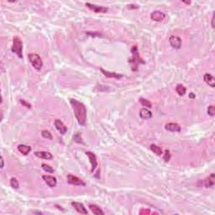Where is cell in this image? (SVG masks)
Returning a JSON list of instances; mask_svg holds the SVG:
<instances>
[{"mask_svg": "<svg viewBox=\"0 0 215 215\" xmlns=\"http://www.w3.org/2000/svg\"><path fill=\"white\" fill-rule=\"evenodd\" d=\"M67 183L71 185H74V186H85L86 185L82 180H81L80 178L75 177L71 174L67 175Z\"/></svg>", "mask_w": 215, "mask_h": 215, "instance_id": "5", "label": "cell"}, {"mask_svg": "<svg viewBox=\"0 0 215 215\" xmlns=\"http://www.w3.org/2000/svg\"><path fill=\"white\" fill-rule=\"evenodd\" d=\"M54 124H55V127H56V130H58L59 133H61V135H65L66 133V131H67V127L66 126L65 124H64L60 119H56V120H55V123H54Z\"/></svg>", "mask_w": 215, "mask_h": 215, "instance_id": "10", "label": "cell"}, {"mask_svg": "<svg viewBox=\"0 0 215 215\" xmlns=\"http://www.w3.org/2000/svg\"><path fill=\"white\" fill-rule=\"evenodd\" d=\"M176 91L180 96H183L185 95L186 92H187V88L182 84H177V88H176Z\"/></svg>", "mask_w": 215, "mask_h": 215, "instance_id": "21", "label": "cell"}, {"mask_svg": "<svg viewBox=\"0 0 215 215\" xmlns=\"http://www.w3.org/2000/svg\"><path fill=\"white\" fill-rule=\"evenodd\" d=\"M11 52L16 54L19 58H23V44L21 39L18 36H15L13 39V46L11 48Z\"/></svg>", "mask_w": 215, "mask_h": 215, "instance_id": "2", "label": "cell"}, {"mask_svg": "<svg viewBox=\"0 0 215 215\" xmlns=\"http://www.w3.org/2000/svg\"><path fill=\"white\" fill-rule=\"evenodd\" d=\"M203 79L205 81V82L211 88H214L215 87V79L214 77V76L211 75L209 73H206L204 74L203 77Z\"/></svg>", "mask_w": 215, "mask_h": 215, "instance_id": "15", "label": "cell"}, {"mask_svg": "<svg viewBox=\"0 0 215 215\" xmlns=\"http://www.w3.org/2000/svg\"><path fill=\"white\" fill-rule=\"evenodd\" d=\"M140 103H141V104L144 106V107L149 108H150L152 107V104H151V103H150L149 100H147V99H145V98H140Z\"/></svg>", "mask_w": 215, "mask_h": 215, "instance_id": "23", "label": "cell"}, {"mask_svg": "<svg viewBox=\"0 0 215 215\" xmlns=\"http://www.w3.org/2000/svg\"><path fill=\"white\" fill-rule=\"evenodd\" d=\"M208 113L210 116H214L215 114V108L214 106H209L208 108Z\"/></svg>", "mask_w": 215, "mask_h": 215, "instance_id": "27", "label": "cell"}, {"mask_svg": "<svg viewBox=\"0 0 215 215\" xmlns=\"http://www.w3.org/2000/svg\"><path fill=\"white\" fill-rule=\"evenodd\" d=\"M212 28H214V16L212 19Z\"/></svg>", "mask_w": 215, "mask_h": 215, "instance_id": "31", "label": "cell"}, {"mask_svg": "<svg viewBox=\"0 0 215 215\" xmlns=\"http://www.w3.org/2000/svg\"><path fill=\"white\" fill-rule=\"evenodd\" d=\"M86 155H88V157L89 158V161H90V163L92 165V170H91V172H94V171L96 170V168H97V166H98L97 157H96L95 154H94V153L91 152V151H87V152H86Z\"/></svg>", "mask_w": 215, "mask_h": 215, "instance_id": "6", "label": "cell"}, {"mask_svg": "<svg viewBox=\"0 0 215 215\" xmlns=\"http://www.w3.org/2000/svg\"><path fill=\"white\" fill-rule=\"evenodd\" d=\"M19 102H20V103H21L22 105H24V106L27 107L28 108H31V105H30L29 103H27L26 101H24L23 99H21V100H19Z\"/></svg>", "mask_w": 215, "mask_h": 215, "instance_id": "28", "label": "cell"}, {"mask_svg": "<svg viewBox=\"0 0 215 215\" xmlns=\"http://www.w3.org/2000/svg\"><path fill=\"white\" fill-rule=\"evenodd\" d=\"M29 61L30 62V64L35 70L40 71L43 66V61L40 58V56H39L36 53H30L29 54Z\"/></svg>", "mask_w": 215, "mask_h": 215, "instance_id": "3", "label": "cell"}, {"mask_svg": "<svg viewBox=\"0 0 215 215\" xmlns=\"http://www.w3.org/2000/svg\"><path fill=\"white\" fill-rule=\"evenodd\" d=\"M189 97H190V98H195V94L191 93V94H189Z\"/></svg>", "mask_w": 215, "mask_h": 215, "instance_id": "32", "label": "cell"}, {"mask_svg": "<svg viewBox=\"0 0 215 215\" xmlns=\"http://www.w3.org/2000/svg\"><path fill=\"white\" fill-rule=\"evenodd\" d=\"M150 150H152V152H153V153H155V155H159V156H161V155L163 154L162 149H161L160 146H158V145L152 144V145H150Z\"/></svg>", "mask_w": 215, "mask_h": 215, "instance_id": "20", "label": "cell"}, {"mask_svg": "<svg viewBox=\"0 0 215 215\" xmlns=\"http://www.w3.org/2000/svg\"><path fill=\"white\" fill-rule=\"evenodd\" d=\"M150 18H151L152 20H154V21L161 22V21H163L165 18H166V14L162 13V12H161V11L156 10V11H154V12L151 13Z\"/></svg>", "mask_w": 215, "mask_h": 215, "instance_id": "8", "label": "cell"}, {"mask_svg": "<svg viewBox=\"0 0 215 215\" xmlns=\"http://www.w3.org/2000/svg\"><path fill=\"white\" fill-rule=\"evenodd\" d=\"M10 186L13 187L14 189H18L19 187V181L15 177H13L10 179Z\"/></svg>", "mask_w": 215, "mask_h": 215, "instance_id": "22", "label": "cell"}, {"mask_svg": "<svg viewBox=\"0 0 215 215\" xmlns=\"http://www.w3.org/2000/svg\"><path fill=\"white\" fill-rule=\"evenodd\" d=\"M184 4H191V2H183Z\"/></svg>", "mask_w": 215, "mask_h": 215, "instance_id": "33", "label": "cell"}, {"mask_svg": "<svg viewBox=\"0 0 215 215\" xmlns=\"http://www.w3.org/2000/svg\"><path fill=\"white\" fill-rule=\"evenodd\" d=\"M71 105L72 107L76 119H77L78 124L84 126L87 122V108L82 103L71 98L70 100Z\"/></svg>", "mask_w": 215, "mask_h": 215, "instance_id": "1", "label": "cell"}, {"mask_svg": "<svg viewBox=\"0 0 215 215\" xmlns=\"http://www.w3.org/2000/svg\"><path fill=\"white\" fill-rule=\"evenodd\" d=\"M42 178H43V180L46 182V183L49 187H54L56 186L57 180H56V177H52V176H48V175H45V176H43Z\"/></svg>", "mask_w": 215, "mask_h": 215, "instance_id": "11", "label": "cell"}, {"mask_svg": "<svg viewBox=\"0 0 215 215\" xmlns=\"http://www.w3.org/2000/svg\"><path fill=\"white\" fill-rule=\"evenodd\" d=\"M35 155L44 160H52L53 158L52 153L47 152V151H36V152H35Z\"/></svg>", "mask_w": 215, "mask_h": 215, "instance_id": "14", "label": "cell"}, {"mask_svg": "<svg viewBox=\"0 0 215 215\" xmlns=\"http://www.w3.org/2000/svg\"><path fill=\"white\" fill-rule=\"evenodd\" d=\"M100 71L103 72V74L106 77L108 78H115V79H120L121 77H123V75L121 74H119V73H115V72H110V71H105L103 68H100Z\"/></svg>", "mask_w": 215, "mask_h": 215, "instance_id": "13", "label": "cell"}, {"mask_svg": "<svg viewBox=\"0 0 215 215\" xmlns=\"http://www.w3.org/2000/svg\"><path fill=\"white\" fill-rule=\"evenodd\" d=\"M214 173H212L208 177L206 178V180L204 181V185L207 188H209V187H214Z\"/></svg>", "mask_w": 215, "mask_h": 215, "instance_id": "16", "label": "cell"}, {"mask_svg": "<svg viewBox=\"0 0 215 215\" xmlns=\"http://www.w3.org/2000/svg\"><path fill=\"white\" fill-rule=\"evenodd\" d=\"M171 156H172V155H171L170 150H165V155H164L163 159H164V161H166V162H168L169 161L171 160Z\"/></svg>", "mask_w": 215, "mask_h": 215, "instance_id": "26", "label": "cell"}, {"mask_svg": "<svg viewBox=\"0 0 215 215\" xmlns=\"http://www.w3.org/2000/svg\"><path fill=\"white\" fill-rule=\"evenodd\" d=\"M18 150L24 155H27L31 151V147L29 145H18Z\"/></svg>", "mask_w": 215, "mask_h": 215, "instance_id": "17", "label": "cell"}, {"mask_svg": "<svg viewBox=\"0 0 215 215\" xmlns=\"http://www.w3.org/2000/svg\"><path fill=\"white\" fill-rule=\"evenodd\" d=\"M4 161L3 156H1V168H4Z\"/></svg>", "mask_w": 215, "mask_h": 215, "instance_id": "30", "label": "cell"}, {"mask_svg": "<svg viewBox=\"0 0 215 215\" xmlns=\"http://www.w3.org/2000/svg\"><path fill=\"white\" fill-rule=\"evenodd\" d=\"M86 6L88 8L89 10L94 11L95 13H98V14H105L108 11V9L107 7H103V6H98V5L93 4L90 3H86Z\"/></svg>", "mask_w": 215, "mask_h": 215, "instance_id": "4", "label": "cell"}, {"mask_svg": "<svg viewBox=\"0 0 215 215\" xmlns=\"http://www.w3.org/2000/svg\"><path fill=\"white\" fill-rule=\"evenodd\" d=\"M166 130L171 132H179L181 131V126L177 123H168L166 124Z\"/></svg>", "mask_w": 215, "mask_h": 215, "instance_id": "12", "label": "cell"}, {"mask_svg": "<svg viewBox=\"0 0 215 215\" xmlns=\"http://www.w3.org/2000/svg\"><path fill=\"white\" fill-rule=\"evenodd\" d=\"M140 117L143 119H149L152 117V113L150 112L148 108H142L140 110Z\"/></svg>", "mask_w": 215, "mask_h": 215, "instance_id": "18", "label": "cell"}, {"mask_svg": "<svg viewBox=\"0 0 215 215\" xmlns=\"http://www.w3.org/2000/svg\"><path fill=\"white\" fill-rule=\"evenodd\" d=\"M71 206L81 214H88V210L82 203L77 202H71Z\"/></svg>", "mask_w": 215, "mask_h": 215, "instance_id": "9", "label": "cell"}, {"mask_svg": "<svg viewBox=\"0 0 215 215\" xmlns=\"http://www.w3.org/2000/svg\"><path fill=\"white\" fill-rule=\"evenodd\" d=\"M129 9H132V10H135V9H139V5L137 4H129L127 6Z\"/></svg>", "mask_w": 215, "mask_h": 215, "instance_id": "29", "label": "cell"}, {"mask_svg": "<svg viewBox=\"0 0 215 215\" xmlns=\"http://www.w3.org/2000/svg\"><path fill=\"white\" fill-rule=\"evenodd\" d=\"M89 208L90 210L93 212V214L96 215H103L104 214V212H103L101 208H99L98 205H95V204H90L89 205Z\"/></svg>", "mask_w": 215, "mask_h": 215, "instance_id": "19", "label": "cell"}, {"mask_svg": "<svg viewBox=\"0 0 215 215\" xmlns=\"http://www.w3.org/2000/svg\"><path fill=\"white\" fill-rule=\"evenodd\" d=\"M41 166H42L43 170H44L45 172H46L47 173H53V172H54V169L52 168L51 166L47 165V164L43 163Z\"/></svg>", "mask_w": 215, "mask_h": 215, "instance_id": "24", "label": "cell"}, {"mask_svg": "<svg viewBox=\"0 0 215 215\" xmlns=\"http://www.w3.org/2000/svg\"><path fill=\"white\" fill-rule=\"evenodd\" d=\"M41 135L43 138L47 139V140H52V135L50 131L48 130H43L41 132Z\"/></svg>", "mask_w": 215, "mask_h": 215, "instance_id": "25", "label": "cell"}, {"mask_svg": "<svg viewBox=\"0 0 215 215\" xmlns=\"http://www.w3.org/2000/svg\"><path fill=\"white\" fill-rule=\"evenodd\" d=\"M169 42L171 44V46L175 49H179L180 47L182 46V40L178 36L172 35L171 37L169 38Z\"/></svg>", "mask_w": 215, "mask_h": 215, "instance_id": "7", "label": "cell"}]
</instances>
